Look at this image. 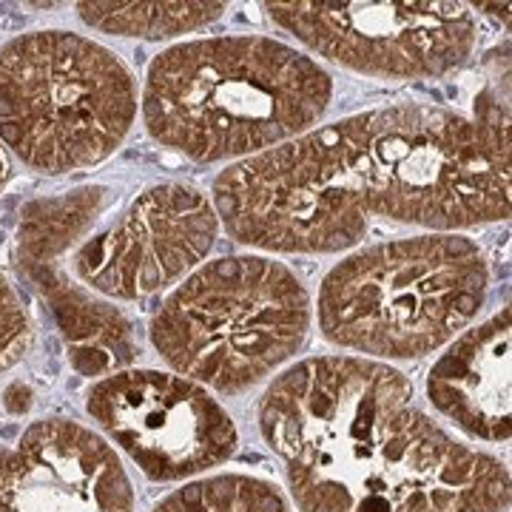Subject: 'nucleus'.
Returning <instances> with one entry per match:
<instances>
[{
    "label": "nucleus",
    "mask_w": 512,
    "mask_h": 512,
    "mask_svg": "<svg viewBox=\"0 0 512 512\" xmlns=\"http://www.w3.org/2000/svg\"><path fill=\"white\" fill-rule=\"evenodd\" d=\"M214 208L271 254L348 251L373 217L456 234L510 217V154L458 111L373 109L228 165Z\"/></svg>",
    "instance_id": "nucleus-1"
},
{
    "label": "nucleus",
    "mask_w": 512,
    "mask_h": 512,
    "mask_svg": "<svg viewBox=\"0 0 512 512\" xmlns=\"http://www.w3.org/2000/svg\"><path fill=\"white\" fill-rule=\"evenodd\" d=\"M299 512H507L510 473L413 402L396 367L319 356L288 367L259 402Z\"/></svg>",
    "instance_id": "nucleus-2"
},
{
    "label": "nucleus",
    "mask_w": 512,
    "mask_h": 512,
    "mask_svg": "<svg viewBox=\"0 0 512 512\" xmlns=\"http://www.w3.org/2000/svg\"><path fill=\"white\" fill-rule=\"evenodd\" d=\"M330 97V74L293 46L202 37L151 60L143 120L154 143L194 163H242L311 131Z\"/></svg>",
    "instance_id": "nucleus-3"
},
{
    "label": "nucleus",
    "mask_w": 512,
    "mask_h": 512,
    "mask_svg": "<svg viewBox=\"0 0 512 512\" xmlns=\"http://www.w3.org/2000/svg\"><path fill=\"white\" fill-rule=\"evenodd\" d=\"M490 268L473 239L421 234L370 245L330 268L319 328L370 359H421L453 342L484 308Z\"/></svg>",
    "instance_id": "nucleus-4"
},
{
    "label": "nucleus",
    "mask_w": 512,
    "mask_h": 512,
    "mask_svg": "<svg viewBox=\"0 0 512 512\" xmlns=\"http://www.w3.org/2000/svg\"><path fill=\"white\" fill-rule=\"evenodd\" d=\"M311 296L271 256H222L185 276L151 319V345L191 382L237 396L305 345Z\"/></svg>",
    "instance_id": "nucleus-5"
},
{
    "label": "nucleus",
    "mask_w": 512,
    "mask_h": 512,
    "mask_svg": "<svg viewBox=\"0 0 512 512\" xmlns=\"http://www.w3.org/2000/svg\"><path fill=\"white\" fill-rule=\"evenodd\" d=\"M137 117L126 63L89 37L29 32L0 46V140L40 174L109 160Z\"/></svg>",
    "instance_id": "nucleus-6"
},
{
    "label": "nucleus",
    "mask_w": 512,
    "mask_h": 512,
    "mask_svg": "<svg viewBox=\"0 0 512 512\" xmlns=\"http://www.w3.org/2000/svg\"><path fill=\"white\" fill-rule=\"evenodd\" d=\"M311 52L370 77H441L467 63L476 18L464 3H271Z\"/></svg>",
    "instance_id": "nucleus-7"
},
{
    "label": "nucleus",
    "mask_w": 512,
    "mask_h": 512,
    "mask_svg": "<svg viewBox=\"0 0 512 512\" xmlns=\"http://www.w3.org/2000/svg\"><path fill=\"white\" fill-rule=\"evenodd\" d=\"M86 410L151 481H188L234 456V419L202 384L163 370H114L92 384Z\"/></svg>",
    "instance_id": "nucleus-8"
},
{
    "label": "nucleus",
    "mask_w": 512,
    "mask_h": 512,
    "mask_svg": "<svg viewBox=\"0 0 512 512\" xmlns=\"http://www.w3.org/2000/svg\"><path fill=\"white\" fill-rule=\"evenodd\" d=\"M217 234V208L200 188L154 185L114 225L74 251L72 271L94 296L146 299L191 274L214 248Z\"/></svg>",
    "instance_id": "nucleus-9"
},
{
    "label": "nucleus",
    "mask_w": 512,
    "mask_h": 512,
    "mask_svg": "<svg viewBox=\"0 0 512 512\" xmlns=\"http://www.w3.org/2000/svg\"><path fill=\"white\" fill-rule=\"evenodd\" d=\"M109 197L106 185H83L60 197L29 202L20 214L18 259L26 279L55 316L69 362L80 376L126 370L137 353V336L123 313L66 279L63 256L80 239Z\"/></svg>",
    "instance_id": "nucleus-10"
},
{
    "label": "nucleus",
    "mask_w": 512,
    "mask_h": 512,
    "mask_svg": "<svg viewBox=\"0 0 512 512\" xmlns=\"http://www.w3.org/2000/svg\"><path fill=\"white\" fill-rule=\"evenodd\" d=\"M0 512H134V490L97 433L46 419L0 447Z\"/></svg>",
    "instance_id": "nucleus-11"
},
{
    "label": "nucleus",
    "mask_w": 512,
    "mask_h": 512,
    "mask_svg": "<svg viewBox=\"0 0 512 512\" xmlns=\"http://www.w3.org/2000/svg\"><path fill=\"white\" fill-rule=\"evenodd\" d=\"M427 396L467 436L510 441V308L458 333L430 367Z\"/></svg>",
    "instance_id": "nucleus-12"
},
{
    "label": "nucleus",
    "mask_w": 512,
    "mask_h": 512,
    "mask_svg": "<svg viewBox=\"0 0 512 512\" xmlns=\"http://www.w3.org/2000/svg\"><path fill=\"white\" fill-rule=\"evenodd\" d=\"M225 3H80L86 26L103 35L168 40L222 18Z\"/></svg>",
    "instance_id": "nucleus-13"
},
{
    "label": "nucleus",
    "mask_w": 512,
    "mask_h": 512,
    "mask_svg": "<svg viewBox=\"0 0 512 512\" xmlns=\"http://www.w3.org/2000/svg\"><path fill=\"white\" fill-rule=\"evenodd\" d=\"M154 512H293L282 490L256 476L200 478L160 501Z\"/></svg>",
    "instance_id": "nucleus-14"
},
{
    "label": "nucleus",
    "mask_w": 512,
    "mask_h": 512,
    "mask_svg": "<svg viewBox=\"0 0 512 512\" xmlns=\"http://www.w3.org/2000/svg\"><path fill=\"white\" fill-rule=\"evenodd\" d=\"M32 345V316L15 285L0 274V373L12 370Z\"/></svg>",
    "instance_id": "nucleus-15"
},
{
    "label": "nucleus",
    "mask_w": 512,
    "mask_h": 512,
    "mask_svg": "<svg viewBox=\"0 0 512 512\" xmlns=\"http://www.w3.org/2000/svg\"><path fill=\"white\" fill-rule=\"evenodd\" d=\"M3 174H6V163H3V154H0V183H3Z\"/></svg>",
    "instance_id": "nucleus-16"
}]
</instances>
